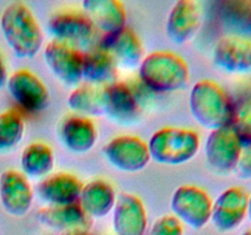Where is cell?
Listing matches in <instances>:
<instances>
[{
  "label": "cell",
  "instance_id": "cell-1",
  "mask_svg": "<svg viewBox=\"0 0 251 235\" xmlns=\"http://www.w3.org/2000/svg\"><path fill=\"white\" fill-rule=\"evenodd\" d=\"M0 29L7 46L22 59H32L43 47L44 34L33 12L22 1L7 5L0 16Z\"/></svg>",
  "mask_w": 251,
  "mask_h": 235
},
{
  "label": "cell",
  "instance_id": "cell-2",
  "mask_svg": "<svg viewBox=\"0 0 251 235\" xmlns=\"http://www.w3.org/2000/svg\"><path fill=\"white\" fill-rule=\"evenodd\" d=\"M137 71L140 83L152 93L179 92L190 81V70L183 56L167 50L150 53Z\"/></svg>",
  "mask_w": 251,
  "mask_h": 235
},
{
  "label": "cell",
  "instance_id": "cell-3",
  "mask_svg": "<svg viewBox=\"0 0 251 235\" xmlns=\"http://www.w3.org/2000/svg\"><path fill=\"white\" fill-rule=\"evenodd\" d=\"M189 109L194 120L210 131L230 126L235 110L229 94L212 80H200L193 86Z\"/></svg>",
  "mask_w": 251,
  "mask_h": 235
},
{
  "label": "cell",
  "instance_id": "cell-4",
  "mask_svg": "<svg viewBox=\"0 0 251 235\" xmlns=\"http://www.w3.org/2000/svg\"><path fill=\"white\" fill-rule=\"evenodd\" d=\"M200 135L188 127L166 126L157 130L147 142L151 161L176 166L193 161L200 151Z\"/></svg>",
  "mask_w": 251,
  "mask_h": 235
},
{
  "label": "cell",
  "instance_id": "cell-5",
  "mask_svg": "<svg viewBox=\"0 0 251 235\" xmlns=\"http://www.w3.org/2000/svg\"><path fill=\"white\" fill-rule=\"evenodd\" d=\"M54 39L70 46L87 47L88 49L100 44L102 36L83 12L66 10L55 12L48 24Z\"/></svg>",
  "mask_w": 251,
  "mask_h": 235
},
{
  "label": "cell",
  "instance_id": "cell-6",
  "mask_svg": "<svg viewBox=\"0 0 251 235\" xmlns=\"http://www.w3.org/2000/svg\"><path fill=\"white\" fill-rule=\"evenodd\" d=\"M212 205L211 196L195 185L179 186L171 198L174 217L193 229H201L210 223Z\"/></svg>",
  "mask_w": 251,
  "mask_h": 235
},
{
  "label": "cell",
  "instance_id": "cell-7",
  "mask_svg": "<svg viewBox=\"0 0 251 235\" xmlns=\"http://www.w3.org/2000/svg\"><path fill=\"white\" fill-rule=\"evenodd\" d=\"M103 154L114 169L124 173H137L151 162L149 147L135 135H119L103 147Z\"/></svg>",
  "mask_w": 251,
  "mask_h": 235
},
{
  "label": "cell",
  "instance_id": "cell-8",
  "mask_svg": "<svg viewBox=\"0 0 251 235\" xmlns=\"http://www.w3.org/2000/svg\"><path fill=\"white\" fill-rule=\"evenodd\" d=\"M104 117L113 122L130 125L137 122L142 115L140 94L135 87L124 81H115L103 87Z\"/></svg>",
  "mask_w": 251,
  "mask_h": 235
},
{
  "label": "cell",
  "instance_id": "cell-9",
  "mask_svg": "<svg viewBox=\"0 0 251 235\" xmlns=\"http://www.w3.org/2000/svg\"><path fill=\"white\" fill-rule=\"evenodd\" d=\"M44 61L61 83L76 86L82 81L83 53L76 47L51 39L43 49Z\"/></svg>",
  "mask_w": 251,
  "mask_h": 235
},
{
  "label": "cell",
  "instance_id": "cell-10",
  "mask_svg": "<svg viewBox=\"0 0 251 235\" xmlns=\"http://www.w3.org/2000/svg\"><path fill=\"white\" fill-rule=\"evenodd\" d=\"M12 99L27 113H39L49 104V91L43 81L28 69H19L7 78Z\"/></svg>",
  "mask_w": 251,
  "mask_h": 235
},
{
  "label": "cell",
  "instance_id": "cell-11",
  "mask_svg": "<svg viewBox=\"0 0 251 235\" xmlns=\"http://www.w3.org/2000/svg\"><path fill=\"white\" fill-rule=\"evenodd\" d=\"M243 144L232 126L210 131L205 142L206 162L217 173H232L237 166Z\"/></svg>",
  "mask_w": 251,
  "mask_h": 235
},
{
  "label": "cell",
  "instance_id": "cell-12",
  "mask_svg": "<svg viewBox=\"0 0 251 235\" xmlns=\"http://www.w3.org/2000/svg\"><path fill=\"white\" fill-rule=\"evenodd\" d=\"M249 192L240 186H230L213 201L211 220L221 233H230L243 224L248 214Z\"/></svg>",
  "mask_w": 251,
  "mask_h": 235
},
{
  "label": "cell",
  "instance_id": "cell-13",
  "mask_svg": "<svg viewBox=\"0 0 251 235\" xmlns=\"http://www.w3.org/2000/svg\"><path fill=\"white\" fill-rule=\"evenodd\" d=\"M33 198L31 183L21 171L7 169L0 174V203L7 214L25 217L31 211Z\"/></svg>",
  "mask_w": 251,
  "mask_h": 235
},
{
  "label": "cell",
  "instance_id": "cell-14",
  "mask_svg": "<svg viewBox=\"0 0 251 235\" xmlns=\"http://www.w3.org/2000/svg\"><path fill=\"white\" fill-rule=\"evenodd\" d=\"M212 61L218 70L232 75L251 73V39L226 36L216 43Z\"/></svg>",
  "mask_w": 251,
  "mask_h": 235
},
{
  "label": "cell",
  "instance_id": "cell-15",
  "mask_svg": "<svg viewBox=\"0 0 251 235\" xmlns=\"http://www.w3.org/2000/svg\"><path fill=\"white\" fill-rule=\"evenodd\" d=\"M201 26V9L198 1L179 0L172 6L166 21L167 37L183 46L195 38Z\"/></svg>",
  "mask_w": 251,
  "mask_h": 235
},
{
  "label": "cell",
  "instance_id": "cell-16",
  "mask_svg": "<svg viewBox=\"0 0 251 235\" xmlns=\"http://www.w3.org/2000/svg\"><path fill=\"white\" fill-rule=\"evenodd\" d=\"M61 144L68 151L76 154H85L96 146L98 131L95 121L90 118L70 114L61 119L58 126Z\"/></svg>",
  "mask_w": 251,
  "mask_h": 235
},
{
  "label": "cell",
  "instance_id": "cell-17",
  "mask_svg": "<svg viewBox=\"0 0 251 235\" xmlns=\"http://www.w3.org/2000/svg\"><path fill=\"white\" fill-rule=\"evenodd\" d=\"M112 213L113 229L117 235H144L146 232V207L134 193L118 195Z\"/></svg>",
  "mask_w": 251,
  "mask_h": 235
},
{
  "label": "cell",
  "instance_id": "cell-18",
  "mask_svg": "<svg viewBox=\"0 0 251 235\" xmlns=\"http://www.w3.org/2000/svg\"><path fill=\"white\" fill-rule=\"evenodd\" d=\"M81 6L102 37H110L126 27V11L118 0H83Z\"/></svg>",
  "mask_w": 251,
  "mask_h": 235
},
{
  "label": "cell",
  "instance_id": "cell-19",
  "mask_svg": "<svg viewBox=\"0 0 251 235\" xmlns=\"http://www.w3.org/2000/svg\"><path fill=\"white\" fill-rule=\"evenodd\" d=\"M83 184L70 173L49 174L37 188L38 197L47 206H66L77 203Z\"/></svg>",
  "mask_w": 251,
  "mask_h": 235
},
{
  "label": "cell",
  "instance_id": "cell-20",
  "mask_svg": "<svg viewBox=\"0 0 251 235\" xmlns=\"http://www.w3.org/2000/svg\"><path fill=\"white\" fill-rule=\"evenodd\" d=\"M118 66L112 53L98 44L83 53L82 80L87 85L105 87L118 81Z\"/></svg>",
  "mask_w": 251,
  "mask_h": 235
},
{
  "label": "cell",
  "instance_id": "cell-21",
  "mask_svg": "<svg viewBox=\"0 0 251 235\" xmlns=\"http://www.w3.org/2000/svg\"><path fill=\"white\" fill-rule=\"evenodd\" d=\"M100 46L112 53L118 65L126 69L139 68L145 58V48L134 29L125 27L110 37H102Z\"/></svg>",
  "mask_w": 251,
  "mask_h": 235
},
{
  "label": "cell",
  "instance_id": "cell-22",
  "mask_svg": "<svg viewBox=\"0 0 251 235\" xmlns=\"http://www.w3.org/2000/svg\"><path fill=\"white\" fill-rule=\"evenodd\" d=\"M117 197L112 184L103 179H95L82 186L78 205L88 218L100 219L112 213Z\"/></svg>",
  "mask_w": 251,
  "mask_h": 235
},
{
  "label": "cell",
  "instance_id": "cell-23",
  "mask_svg": "<svg viewBox=\"0 0 251 235\" xmlns=\"http://www.w3.org/2000/svg\"><path fill=\"white\" fill-rule=\"evenodd\" d=\"M36 219L43 227L61 232L85 229L88 217L77 203L66 206H46L37 212Z\"/></svg>",
  "mask_w": 251,
  "mask_h": 235
},
{
  "label": "cell",
  "instance_id": "cell-24",
  "mask_svg": "<svg viewBox=\"0 0 251 235\" xmlns=\"http://www.w3.org/2000/svg\"><path fill=\"white\" fill-rule=\"evenodd\" d=\"M217 16L228 36L251 39V0H225L217 4Z\"/></svg>",
  "mask_w": 251,
  "mask_h": 235
},
{
  "label": "cell",
  "instance_id": "cell-25",
  "mask_svg": "<svg viewBox=\"0 0 251 235\" xmlns=\"http://www.w3.org/2000/svg\"><path fill=\"white\" fill-rule=\"evenodd\" d=\"M54 164L53 149L44 142H32L25 147L20 157L21 173L28 179L47 178L53 170Z\"/></svg>",
  "mask_w": 251,
  "mask_h": 235
},
{
  "label": "cell",
  "instance_id": "cell-26",
  "mask_svg": "<svg viewBox=\"0 0 251 235\" xmlns=\"http://www.w3.org/2000/svg\"><path fill=\"white\" fill-rule=\"evenodd\" d=\"M68 107L71 113L81 117H104V97L103 87H96L85 83L78 85L68 97Z\"/></svg>",
  "mask_w": 251,
  "mask_h": 235
},
{
  "label": "cell",
  "instance_id": "cell-27",
  "mask_svg": "<svg viewBox=\"0 0 251 235\" xmlns=\"http://www.w3.org/2000/svg\"><path fill=\"white\" fill-rule=\"evenodd\" d=\"M26 131L24 115L17 109L0 113V153L16 148L22 142Z\"/></svg>",
  "mask_w": 251,
  "mask_h": 235
},
{
  "label": "cell",
  "instance_id": "cell-28",
  "mask_svg": "<svg viewBox=\"0 0 251 235\" xmlns=\"http://www.w3.org/2000/svg\"><path fill=\"white\" fill-rule=\"evenodd\" d=\"M230 126L239 137L243 147L251 144V99L244 102L234 110Z\"/></svg>",
  "mask_w": 251,
  "mask_h": 235
},
{
  "label": "cell",
  "instance_id": "cell-29",
  "mask_svg": "<svg viewBox=\"0 0 251 235\" xmlns=\"http://www.w3.org/2000/svg\"><path fill=\"white\" fill-rule=\"evenodd\" d=\"M184 229L180 220L173 214H166L159 217L152 225L150 235H183Z\"/></svg>",
  "mask_w": 251,
  "mask_h": 235
},
{
  "label": "cell",
  "instance_id": "cell-30",
  "mask_svg": "<svg viewBox=\"0 0 251 235\" xmlns=\"http://www.w3.org/2000/svg\"><path fill=\"white\" fill-rule=\"evenodd\" d=\"M234 173L240 180H251V144L243 147Z\"/></svg>",
  "mask_w": 251,
  "mask_h": 235
},
{
  "label": "cell",
  "instance_id": "cell-31",
  "mask_svg": "<svg viewBox=\"0 0 251 235\" xmlns=\"http://www.w3.org/2000/svg\"><path fill=\"white\" fill-rule=\"evenodd\" d=\"M7 78H9V76H7L6 65H5L4 60L0 58V90H1V88H4L5 86H6Z\"/></svg>",
  "mask_w": 251,
  "mask_h": 235
},
{
  "label": "cell",
  "instance_id": "cell-32",
  "mask_svg": "<svg viewBox=\"0 0 251 235\" xmlns=\"http://www.w3.org/2000/svg\"><path fill=\"white\" fill-rule=\"evenodd\" d=\"M61 235H92L85 229H81V230H71V232H65L63 233Z\"/></svg>",
  "mask_w": 251,
  "mask_h": 235
},
{
  "label": "cell",
  "instance_id": "cell-33",
  "mask_svg": "<svg viewBox=\"0 0 251 235\" xmlns=\"http://www.w3.org/2000/svg\"><path fill=\"white\" fill-rule=\"evenodd\" d=\"M247 218L249 219V222L251 223V193H249V200H248V214Z\"/></svg>",
  "mask_w": 251,
  "mask_h": 235
},
{
  "label": "cell",
  "instance_id": "cell-34",
  "mask_svg": "<svg viewBox=\"0 0 251 235\" xmlns=\"http://www.w3.org/2000/svg\"><path fill=\"white\" fill-rule=\"evenodd\" d=\"M242 235H251V228H250V229L245 230V232H244V233H243V234H242Z\"/></svg>",
  "mask_w": 251,
  "mask_h": 235
}]
</instances>
